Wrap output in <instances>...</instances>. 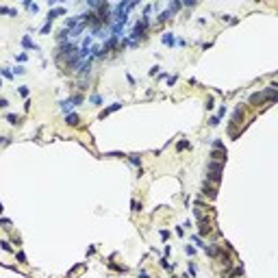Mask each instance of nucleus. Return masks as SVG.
<instances>
[{
	"label": "nucleus",
	"instance_id": "3",
	"mask_svg": "<svg viewBox=\"0 0 278 278\" xmlns=\"http://www.w3.org/2000/svg\"><path fill=\"white\" fill-rule=\"evenodd\" d=\"M117 109H122V102H113L111 107H107L102 113H100V117H107V115H111L113 111H117Z\"/></svg>",
	"mask_w": 278,
	"mask_h": 278
},
{
	"label": "nucleus",
	"instance_id": "18",
	"mask_svg": "<svg viewBox=\"0 0 278 278\" xmlns=\"http://www.w3.org/2000/svg\"><path fill=\"white\" fill-rule=\"evenodd\" d=\"M9 141H11L9 137H0V146H7V143H9Z\"/></svg>",
	"mask_w": 278,
	"mask_h": 278
},
{
	"label": "nucleus",
	"instance_id": "4",
	"mask_svg": "<svg viewBox=\"0 0 278 278\" xmlns=\"http://www.w3.org/2000/svg\"><path fill=\"white\" fill-rule=\"evenodd\" d=\"M78 122H80V117H78L76 113H68V117H65V124H70V126H78Z\"/></svg>",
	"mask_w": 278,
	"mask_h": 278
},
{
	"label": "nucleus",
	"instance_id": "8",
	"mask_svg": "<svg viewBox=\"0 0 278 278\" xmlns=\"http://www.w3.org/2000/svg\"><path fill=\"white\" fill-rule=\"evenodd\" d=\"M7 120H9V124H13V126H15V124H20V117L13 115V113H9V115H7Z\"/></svg>",
	"mask_w": 278,
	"mask_h": 278
},
{
	"label": "nucleus",
	"instance_id": "2",
	"mask_svg": "<svg viewBox=\"0 0 278 278\" xmlns=\"http://www.w3.org/2000/svg\"><path fill=\"white\" fill-rule=\"evenodd\" d=\"M211 161L224 163L226 161V150H213V152H211Z\"/></svg>",
	"mask_w": 278,
	"mask_h": 278
},
{
	"label": "nucleus",
	"instance_id": "9",
	"mask_svg": "<svg viewBox=\"0 0 278 278\" xmlns=\"http://www.w3.org/2000/svg\"><path fill=\"white\" fill-rule=\"evenodd\" d=\"M187 148H189V141H178L176 150H187Z\"/></svg>",
	"mask_w": 278,
	"mask_h": 278
},
{
	"label": "nucleus",
	"instance_id": "10",
	"mask_svg": "<svg viewBox=\"0 0 278 278\" xmlns=\"http://www.w3.org/2000/svg\"><path fill=\"white\" fill-rule=\"evenodd\" d=\"M131 206H133V213H137V211H141V204H139L137 200H133V202H131Z\"/></svg>",
	"mask_w": 278,
	"mask_h": 278
},
{
	"label": "nucleus",
	"instance_id": "13",
	"mask_svg": "<svg viewBox=\"0 0 278 278\" xmlns=\"http://www.w3.org/2000/svg\"><path fill=\"white\" fill-rule=\"evenodd\" d=\"M0 226L2 228H11V220H0Z\"/></svg>",
	"mask_w": 278,
	"mask_h": 278
},
{
	"label": "nucleus",
	"instance_id": "1",
	"mask_svg": "<svg viewBox=\"0 0 278 278\" xmlns=\"http://www.w3.org/2000/svg\"><path fill=\"white\" fill-rule=\"evenodd\" d=\"M222 167H224V163H215V161H211L209 163V167H206V170L211 172V178H213L215 183H220V178H222Z\"/></svg>",
	"mask_w": 278,
	"mask_h": 278
},
{
	"label": "nucleus",
	"instance_id": "11",
	"mask_svg": "<svg viewBox=\"0 0 278 278\" xmlns=\"http://www.w3.org/2000/svg\"><path fill=\"white\" fill-rule=\"evenodd\" d=\"M18 263H28V261H26V254H24V252H18Z\"/></svg>",
	"mask_w": 278,
	"mask_h": 278
},
{
	"label": "nucleus",
	"instance_id": "22",
	"mask_svg": "<svg viewBox=\"0 0 278 278\" xmlns=\"http://www.w3.org/2000/svg\"><path fill=\"white\" fill-rule=\"evenodd\" d=\"M2 211H5V206H2V202H0V213H2Z\"/></svg>",
	"mask_w": 278,
	"mask_h": 278
},
{
	"label": "nucleus",
	"instance_id": "19",
	"mask_svg": "<svg viewBox=\"0 0 278 278\" xmlns=\"http://www.w3.org/2000/svg\"><path fill=\"white\" fill-rule=\"evenodd\" d=\"M193 241H195V244H198V246H200V248H206V246L202 244V239H200V237H193Z\"/></svg>",
	"mask_w": 278,
	"mask_h": 278
},
{
	"label": "nucleus",
	"instance_id": "6",
	"mask_svg": "<svg viewBox=\"0 0 278 278\" xmlns=\"http://www.w3.org/2000/svg\"><path fill=\"white\" fill-rule=\"evenodd\" d=\"M0 13H5V15H18V11H15V9H9V7H0Z\"/></svg>",
	"mask_w": 278,
	"mask_h": 278
},
{
	"label": "nucleus",
	"instance_id": "23",
	"mask_svg": "<svg viewBox=\"0 0 278 278\" xmlns=\"http://www.w3.org/2000/svg\"><path fill=\"white\" fill-rule=\"evenodd\" d=\"M0 87H2V80H0Z\"/></svg>",
	"mask_w": 278,
	"mask_h": 278
},
{
	"label": "nucleus",
	"instance_id": "12",
	"mask_svg": "<svg viewBox=\"0 0 278 278\" xmlns=\"http://www.w3.org/2000/svg\"><path fill=\"white\" fill-rule=\"evenodd\" d=\"M128 159H131V163H133V165H139V154H131Z\"/></svg>",
	"mask_w": 278,
	"mask_h": 278
},
{
	"label": "nucleus",
	"instance_id": "14",
	"mask_svg": "<svg viewBox=\"0 0 278 278\" xmlns=\"http://www.w3.org/2000/svg\"><path fill=\"white\" fill-rule=\"evenodd\" d=\"M211 126H217V124H220V117H217V115H215V117H211Z\"/></svg>",
	"mask_w": 278,
	"mask_h": 278
},
{
	"label": "nucleus",
	"instance_id": "20",
	"mask_svg": "<svg viewBox=\"0 0 278 278\" xmlns=\"http://www.w3.org/2000/svg\"><path fill=\"white\" fill-rule=\"evenodd\" d=\"M2 76H5V78H13V74H11L9 70H2Z\"/></svg>",
	"mask_w": 278,
	"mask_h": 278
},
{
	"label": "nucleus",
	"instance_id": "15",
	"mask_svg": "<svg viewBox=\"0 0 278 278\" xmlns=\"http://www.w3.org/2000/svg\"><path fill=\"white\" fill-rule=\"evenodd\" d=\"M91 102L93 104H100V102H102V98H100V96H91Z\"/></svg>",
	"mask_w": 278,
	"mask_h": 278
},
{
	"label": "nucleus",
	"instance_id": "5",
	"mask_svg": "<svg viewBox=\"0 0 278 278\" xmlns=\"http://www.w3.org/2000/svg\"><path fill=\"white\" fill-rule=\"evenodd\" d=\"M22 46H24V48H33V50H39V46H37V44H33V41H30V37H22Z\"/></svg>",
	"mask_w": 278,
	"mask_h": 278
},
{
	"label": "nucleus",
	"instance_id": "16",
	"mask_svg": "<svg viewBox=\"0 0 278 278\" xmlns=\"http://www.w3.org/2000/svg\"><path fill=\"white\" fill-rule=\"evenodd\" d=\"M0 246H2V250H7V252H9V250H11V246H9V241H0Z\"/></svg>",
	"mask_w": 278,
	"mask_h": 278
},
{
	"label": "nucleus",
	"instance_id": "21",
	"mask_svg": "<svg viewBox=\"0 0 278 278\" xmlns=\"http://www.w3.org/2000/svg\"><path fill=\"white\" fill-rule=\"evenodd\" d=\"M0 107H9V102H7V98H0Z\"/></svg>",
	"mask_w": 278,
	"mask_h": 278
},
{
	"label": "nucleus",
	"instance_id": "17",
	"mask_svg": "<svg viewBox=\"0 0 278 278\" xmlns=\"http://www.w3.org/2000/svg\"><path fill=\"white\" fill-rule=\"evenodd\" d=\"M215 107V102H213V98H209V100H206V109H209V111H211V109H213Z\"/></svg>",
	"mask_w": 278,
	"mask_h": 278
},
{
	"label": "nucleus",
	"instance_id": "7",
	"mask_svg": "<svg viewBox=\"0 0 278 278\" xmlns=\"http://www.w3.org/2000/svg\"><path fill=\"white\" fill-rule=\"evenodd\" d=\"M163 44H165V46H174V39H172V33H165V35H163Z\"/></svg>",
	"mask_w": 278,
	"mask_h": 278
}]
</instances>
